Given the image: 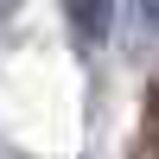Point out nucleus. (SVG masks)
<instances>
[{"label":"nucleus","instance_id":"nucleus-1","mask_svg":"<svg viewBox=\"0 0 159 159\" xmlns=\"http://www.w3.org/2000/svg\"><path fill=\"white\" fill-rule=\"evenodd\" d=\"M64 13H70V32L83 45H102L108 38V19H115V0H64Z\"/></svg>","mask_w":159,"mask_h":159}]
</instances>
